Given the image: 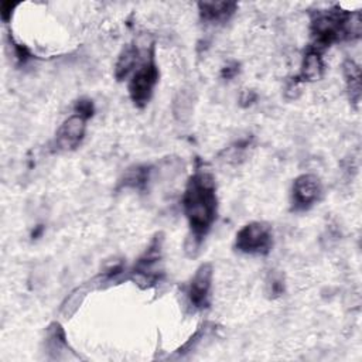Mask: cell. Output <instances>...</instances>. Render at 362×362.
<instances>
[{
  "label": "cell",
  "instance_id": "1",
  "mask_svg": "<svg viewBox=\"0 0 362 362\" xmlns=\"http://www.w3.org/2000/svg\"><path fill=\"white\" fill-rule=\"evenodd\" d=\"M182 208L189 225L184 250L189 257H195L218 215L215 178L204 165L197 167L189 177L182 195Z\"/></svg>",
  "mask_w": 362,
  "mask_h": 362
},
{
  "label": "cell",
  "instance_id": "2",
  "mask_svg": "<svg viewBox=\"0 0 362 362\" xmlns=\"http://www.w3.org/2000/svg\"><path fill=\"white\" fill-rule=\"evenodd\" d=\"M310 25L313 37V44L310 48L321 54L334 42L358 38L362 28L361 16L358 11H342L338 7L331 10H317L311 16Z\"/></svg>",
  "mask_w": 362,
  "mask_h": 362
},
{
  "label": "cell",
  "instance_id": "3",
  "mask_svg": "<svg viewBox=\"0 0 362 362\" xmlns=\"http://www.w3.org/2000/svg\"><path fill=\"white\" fill-rule=\"evenodd\" d=\"M158 78L160 71L154 58V45L151 44L148 49H146L144 58L133 71L127 85L130 100L136 107H144L150 102Z\"/></svg>",
  "mask_w": 362,
  "mask_h": 362
},
{
  "label": "cell",
  "instance_id": "4",
  "mask_svg": "<svg viewBox=\"0 0 362 362\" xmlns=\"http://www.w3.org/2000/svg\"><path fill=\"white\" fill-rule=\"evenodd\" d=\"M163 240V233H157L144 253L129 270V279H132L141 288L154 287L164 277Z\"/></svg>",
  "mask_w": 362,
  "mask_h": 362
},
{
  "label": "cell",
  "instance_id": "5",
  "mask_svg": "<svg viewBox=\"0 0 362 362\" xmlns=\"http://www.w3.org/2000/svg\"><path fill=\"white\" fill-rule=\"evenodd\" d=\"M235 249L249 256H266L273 247V229L266 222H250L235 236Z\"/></svg>",
  "mask_w": 362,
  "mask_h": 362
},
{
  "label": "cell",
  "instance_id": "6",
  "mask_svg": "<svg viewBox=\"0 0 362 362\" xmlns=\"http://www.w3.org/2000/svg\"><path fill=\"white\" fill-rule=\"evenodd\" d=\"M322 197V184L314 174L298 175L291 187V211L304 212L313 208Z\"/></svg>",
  "mask_w": 362,
  "mask_h": 362
},
{
  "label": "cell",
  "instance_id": "7",
  "mask_svg": "<svg viewBox=\"0 0 362 362\" xmlns=\"http://www.w3.org/2000/svg\"><path fill=\"white\" fill-rule=\"evenodd\" d=\"M214 280V267L211 263H202L192 274L188 287L187 297L192 308L204 310L211 303V290Z\"/></svg>",
  "mask_w": 362,
  "mask_h": 362
},
{
  "label": "cell",
  "instance_id": "8",
  "mask_svg": "<svg viewBox=\"0 0 362 362\" xmlns=\"http://www.w3.org/2000/svg\"><path fill=\"white\" fill-rule=\"evenodd\" d=\"M86 119L74 113L66 117L59 129L55 133L54 147L58 151H72L81 146L85 132H86Z\"/></svg>",
  "mask_w": 362,
  "mask_h": 362
},
{
  "label": "cell",
  "instance_id": "9",
  "mask_svg": "<svg viewBox=\"0 0 362 362\" xmlns=\"http://www.w3.org/2000/svg\"><path fill=\"white\" fill-rule=\"evenodd\" d=\"M236 3L232 1H201L198 3L199 16L204 21L221 24L228 21L236 11Z\"/></svg>",
  "mask_w": 362,
  "mask_h": 362
},
{
  "label": "cell",
  "instance_id": "10",
  "mask_svg": "<svg viewBox=\"0 0 362 362\" xmlns=\"http://www.w3.org/2000/svg\"><path fill=\"white\" fill-rule=\"evenodd\" d=\"M140 55H141V51L139 49L137 45L134 44L124 45L115 65V78L117 81H123L130 74H133L136 66L140 64Z\"/></svg>",
  "mask_w": 362,
  "mask_h": 362
},
{
  "label": "cell",
  "instance_id": "11",
  "mask_svg": "<svg viewBox=\"0 0 362 362\" xmlns=\"http://www.w3.org/2000/svg\"><path fill=\"white\" fill-rule=\"evenodd\" d=\"M324 72V62L321 52L308 48L305 52L303 62H301V69L297 81H317L321 78Z\"/></svg>",
  "mask_w": 362,
  "mask_h": 362
},
{
  "label": "cell",
  "instance_id": "12",
  "mask_svg": "<svg viewBox=\"0 0 362 362\" xmlns=\"http://www.w3.org/2000/svg\"><path fill=\"white\" fill-rule=\"evenodd\" d=\"M151 178V167L146 164H137L133 167H129L122 180L120 185L124 188H133V189H144Z\"/></svg>",
  "mask_w": 362,
  "mask_h": 362
},
{
  "label": "cell",
  "instance_id": "13",
  "mask_svg": "<svg viewBox=\"0 0 362 362\" xmlns=\"http://www.w3.org/2000/svg\"><path fill=\"white\" fill-rule=\"evenodd\" d=\"M344 75L346 79L349 99L356 106L361 100V69L352 59H346L344 64Z\"/></svg>",
  "mask_w": 362,
  "mask_h": 362
},
{
  "label": "cell",
  "instance_id": "14",
  "mask_svg": "<svg viewBox=\"0 0 362 362\" xmlns=\"http://www.w3.org/2000/svg\"><path fill=\"white\" fill-rule=\"evenodd\" d=\"M215 329H216V325L214 322H204L201 327H198V329L194 332V335L180 349H177L175 355L178 358H182V356L191 354L204 342L205 338H209Z\"/></svg>",
  "mask_w": 362,
  "mask_h": 362
},
{
  "label": "cell",
  "instance_id": "15",
  "mask_svg": "<svg viewBox=\"0 0 362 362\" xmlns=\"http://www.w3.org/2000/svg\"><path fill=\"white\" fill-rule=\"evenodd\" d=\"M249 146H250V139H242V140L236 141L233 146L223 150V153H222L225 156L223 160L228 163H233V164L239 163L240 158L245 157V153Z\"/></svg>",
  "mask_w": 362,
  "mask_h": 362
},
{
  "label": "cell",
  "instance_id": "16",
  "mask_svg": "<svg viewBox=\"0 0 362 362\" xmlns=\"http://www.w3.org/2000/svg\"><path fill=\"white\" fill-rule=\"evenodd\" d=\"M74 113L85 117L86 120H89L93 113H95V105L92 102V99L89 98H81L75 102V106H74Z\"/></svg>",
  "mask_w": 362,
  "mask_h": 362
},
{
  "label": "cell",
  "instance_id": "17",
  "mask_svg": "<svg viewBox=\"0 0 362 362\" xmlns=\"http://www.w3.org/2000/svg\"><path fill=\"white\" fill-rule=\"evenodd\" d=\"M10 42H11V45H13L16 59H17L20 64H27V62L33 58L31 51H30L24 44H18V42H16L13 38H10Z\"/></svg>",
  "mask_w": 362,
  "mask_h": 362
},
{
  "label": "cell",
  "instance_id": "18",
  "mask_svg": "<svg viewBox=\"0 0 362 362\" xmlns=\"http://www.w3.org/2000/svg\"><path fill=\"white\" fill-rule=\"evenodd\" d=\"M269 286H270V291L269 293L272 294V297H279L284 291V284H283L281 279L272 277V281L269 283Z\"/></svg>",
  "mask_w": 362,
  "mask_h": 362
},
{
  "label": "cell",
  "instance_id": "19",
  "mask_svg": "<svg viewBox=\"0 0 362 362\" xmlns=\"http://www.w3.org/2000/svg\"><path fill=\"white\" fill-rule=\"evenodd\" d=\"M239 72V64L238 62H230V64H226L223 68H222V78L225 79H232L238 75Z\"/></svg>",
  "mask_w": 362,
  "mask_h": 362
},
{
  "label": "cell",
  "instance_id": "20",
  "mask_svg": "<svg viewBox=\"0 0 362 362\" xmlns=\"http://www.w3.org/2000/svg\"><path fill=\"white\" fill-rule=\"evenodd\" d=\"M255 100H256V93H255L253 90H245L243 95H242V98H240V102H242L243 106H249V105H252Z\"/></svg>",
  "mask_w": 362,
  "mask_h": 362
}]
</instances>
